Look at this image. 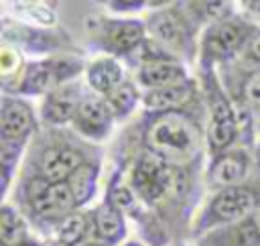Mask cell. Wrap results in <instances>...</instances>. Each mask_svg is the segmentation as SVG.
Segmentation results:
<instances>
[{
    "label": "cell",
    "mask_w": 260,
    "mask_h": 246,
    "mask_svg": "<svg viewBox=\"0 0 260 246\" xmlns=\"http://www.w3.org/2000/svg\"><path fill=\"white\" fill-rule=\"evenodd\" d=\"M183 185H185L183 173L179 169L169 167L154 152L142 155L132 171V187L146 201H156L169 189L179 191V187L183 189Z\"/></svg>",
    "instance_id": "6da1fadb"
},
{
    "label": "cell",
    "mask_w": 260,
    "mask_h": 246,
    "mask_svg": "<svg viewBox=\"0 0 260 246\" xmlns=\"http://www.w3.org/2000/svg\"><path fill=\"white\" fill-rule=\"evenodd\" d=\"M195 138L197 134L193 124L177 112L158 116L148 128V142L156 155L183 157L195 146Z\"/></svg>",
    "instance_id": "7a4b0ae2"
},
{
    "label": "cell",
    "mask_w": 260,
    "mask_h": 246,
    "mask_svg": "<svg viewBox=\"0 0 260 246\" xmlns=\"http://www.w3.org/2000/svg\"><path fill=\"white\" fill-rule=\"evenodd\" d=\"M28 199H30L32 209L41 216L65 213L75 205L71 187L65 181L51 183L47 179H35L28 187Z\"/></svg>",
    "instance_id": "3957f363"
},
{
    "label": "cell",
    "mask_w": 260,
    "mask_h": 246,
    "mask_svg": "<svg viewBox=\"0 0 260 246\" xmlns=\"http://www.w3.org/2000/svg\"><path fill=\"white\" fill-rule=\"evenodd\" d=\"M254 205H256V195L250 189L240 185L225 187L213 197L209 216L213 218L211 222H230L246 216L248 211H252Z\"/></svg>",
    "instance_id": "277c9868"
},
{
    "label": "cell",
    "mask_w": 260,
    "mask_h": 246,
    "mask_svg": "<svg viewBox=\"0 0 260 246\" xmlns=\"http://www.w3.org/2000/svg\"><path fill=\"white\" fill-rule=\"evenodd\" d=\"M246 28L238 22H217L205 35V55L215 59L232 57L244 43Z\"/></svg>",
    "instance_id": "5b68a950"
},
{
    "label": "cell",
    "mask_w": 260,
    "mask_h": 246,
    "mask_svg": "<svg viewBox=\"0 0 260 246\" xmlns=\"http://www.w3.org/2000/svg\"><path fill=\"white\" fill-rule=\"evenodd\" d=\"M81 165H83V157L79 150L67 146L49 148L43 155V163H41L43 179L51 183H61L65 177H71Z\"/></svg>",
    "instance_id": "8992f818"
},
{
    "label": "cell",
    "mask_w": 260,
    "mask_h": 246,
    "mask_svg": "<svg viewBox=\"0 0 260 246\" xmlns=\"http://www.w3.org/2000/svg\"><path fill=\"white\" fill-rule=\"evenodd\" d=\"M112 120V110L108 108L106 102L98 100V98H85L75 114V126L93 138H100L106 134L108 126Z\"/></svg>",
    "instance_id": "52a82bcc"
},
{
    "label": "cell",
    "mask_w": 260,
    "mask_h": 246,
    "mask_svg": "<svg viewBox=\"0 0 260 246\" xmlns=\"http://www.w3.org/2000/svg\"><path fill=\"white\" fill-rule=\"evenodd\" d=\"M236 132H238V122H236V114L230 102L223 98H217L211 108L209 144L213 148H223L236 138Z\"/></svg>",
    "instance_id": "ba28073f"
},
{
    "label": "cell",
    "mask_w": 260,
    "mask_h": 246,
    "mask_svg": "<svg viewBox=\"0 0 260 246\" xmlns=\"http://www.w3.org/2000/svg\"><path fill=\"white\" fill-rule=\"evenodd\" d=\"M30 128H32V114H30L28 106L18 100L6 98L4 106H2V122H0L4 142L22 138Z\"/></svg>",
    "instance_id": "9c48e42d"
},
{
    "label": "cell",
    "mask_w": 260,
    "mask_h": 246,
    "mask_svg": "<svg viewBox=\"0 0 260 246\" xmlns=\"http://www.w3.org/2000/svg\"><path fill=\"white\" fill-rule=\"evenodd\" d=\"M248 173V159L244 152H228L211 167V181L219 187H236Z\"/></svg>",
    "instance_id": "30bf717a"
},
{
    "label": "cell",
    "mask_w": 260,
    "mask_h": 246,
    "mask_svg": "<svg viewBox=\"0 0 260 246\" xmlns=\"http://www.w3.org/2000/svg\"><path fill=\"white\" fill-rule=\"evenodd\" d=\"M140 81L154 89L183 81V67L167 59H150L140 67Z\"/></svg>",
    "instance_id": "8fae6325"
},
{
    "label": "cell",
    "mask_w": 260,
    "mask_h": 246,
    "mask_svg": "<svg viewBox=\"0 0 260 246\" xmlns=\"http://www.w3.org/2000/svg\"><path fill=\"white\" fill-rule=\"evenodd\" d=\"M148 30L152 33V37L158 43H165V45L179 47L185 41V26H183L181 18L171 10L152 14L148 20Z\"/></svg>",
    "instance_id": "7c38bea8"
},
{
    "label": "cell",
    "mask_w": 260,
    "mask_h": 246,
    "mask_svg": "<svg viewBox=\"0 0 260 246\" xmlns=\"http://www.w3.org/2000/svg\"><path fill=\"white\" fill-rule=\"evenodd\" d=\"M142 35L144 28L138 20H118V22H110V26L106 28V43L112 51L126 53L136 45H140Z\"/></svg>",
    "instance_id": "4fadbf2b"
},
{
    "label": "cell",
    "mask_w": 260,
    "mask_h": 246,
    "mask_svg": "<svg viewBox=\"0 0 260 246\" xmlns=\"http://www.w3.org/2000/svg\"><path fill=\"white\" fill-rule=\"evenodd\" d=\"M81 102H77V96L73 89L65 87V89H55L47 102H45V108H43V116L53 122V124H63L65 120H69L71 116L75 118L77 114V108H79Z\"/></svg>",
    "instance_id": "5bb4252c"
},
{
    "label": "cell",
    "mask_w": 260,
    "mask_h": 246,
    "mask_svg": "<svg viewBox=\"0 0 260 246\" xmlns=\"http://www.w3.org/2000/svg\"><path fill=\"white\" fill-rule=\"evenodd\" d=\"M87 79L93 89L108 96L118 85H122V69L114 59H100L89 65Z\"/></svg>",
    "instance_id": "9a60e30c"
},
{
    "label": "cell",
    "mask_w": 260,
    "mask_h": 246,
    "mask_svg": "<svg viewBox=\"0 0 260 246\" xmlns=\"http://www.w3.org/2000/svg\"><path fill=\"white\" fill-rule=\"evenodd\" d=\"M189 98H191V87H189V83L181 81V83H175V85L152 89L150 94H146L144 102L152 110H167L169 112V110H175V108L187 104Z\"/></svg>",
    "instance_id": "2e32d148"
},
{
    "label": "cell",
    "mask_w": 260,
    "mask_h": 246,
    "mask_svg": "<svg viewBox=\"0 0 260 246\" xmlns=\"http://www.w3.org/2000/svg\"><path fill=\"white\" fill-rule=\"evenodd\" d=\"M95 234L112 244V242H118L124 234V222H122V216L118 211V207L114 205H102L98 211H95Z\"/></svg>",
    "instance_id": "e0dca14e"
},
{
    "label": "cell",
    "mask_w": 260,
    "mask_h": 246,
    "mask_svg": "<svg viewBox=\"0 0 260 246\" xmlns=\"http://www.w3.org/2000/svg\"><path fill=\"white\" fill-rule=\"evenodd\" d=\"M95 185V169L89 165H81L71 177H69V187L75 197V203H81L91 197Z\"/></svg>",
    "instance_id": "ac0fdd59"
},
{
    "label": "cell",
    "mask_w": 260,
    "mask_h": 246,
    "mask_svg": "<svg viewBox=\"0 0 260 246\" xmlns=\"http://www.w3.org/2000/svg\"><path fill=\"white\" fill-rule=\"evenodd\" d=\"M87 232V220L85 216H79V213H73L69 218H65L61 224H59V230H57V240L63 244V246H73L77 244Z\"/></svg>",
    "instance_id": "d6986e66"
},
{
    "label": "cell",
    "mask_w": 260,
    "mask_h": 246,
    "mask_svg": "<svg viewBox=\"0 0 260 246\" xmlns=\"http://www.w3.org/2000/svg\"><path fill=\"white\" fill-rule=\"evenodd\" d=\"M57 71L51 69V65H45V63H37L32 65L26 73H24V79L20 83V89L22 91H32V94H39L43 89H47V85L51 83L53 75Z\"/></svg>",
    "instance_id": "ffe728a7"
},
{
    "label": "cell",
    "mask_w": 260,
    "mask_h": 246,
    "mask_svg": "<svg viewBox=\"0 0 260 246\" xmlns=\"http://www.w3.org/2000/svg\"><path fill=\"white\" fill-rule=\"evenodd\" d=\"M134 102H136V91L130 83H122L106 96V104H108V108L112 110L114 116L128 114L134 108Z\"/></svg>",
    "instance_id": "44dd1931"
},
{
    "label": "cell",
    "mask_w": 260,
    "mask_h": 246,
    "mask_svg": "<svg viewBox=\"0 0 260 246\" xmlns=\"http://www.w3.org/2000/svg\"><path fill=\"white\" fill-rule=\"evenodd\" d=\"M24 234V226L20 222V218L16 216V211H12L10 207H2L0 211V236L4 244H16ZM18 246V244H16Z\"/></svg>",
    "instance_id": "7402d4cb"
},
{
    "label": "cell",
    "mask_w": 260,
    "mask_h": 246,
    "mask_svg": "<svg viewBox=\"0 0 260 246\" xmlns=\"http://www.w3.org/2000/svg\"><path fill=\"white\" fill-rule=\"evenodd\" d=\"M18 65H20L18 53L12 51V49H8V47H4L2 53H0V69H2V73L4 75H10V73H14L18 69Z\"/></svg>",
    "instance_id": "603a6c76"
},
{
    "label": "cell",
    "mask_w": 260,
    "mask_h": 246,
    "mask_svg": "<svg viewBox=\"0 0 260 246\" xmlns=\"http://www.w3.org/2000/svg\"><path fill=\"white\" fill-rule=\"evenodd\" d=\"M201 6H205L203 12L209 18H215V20H219V18H223V16L230 14V4H225V2H205Z\"/></svg>",
    "instance_id": "cb8c5ba5"
},
{
    "label": "cell",
    "mask_w": 260,
    "mask_h": 246,
    "mask_svg": "<svg viewBox=\"0 0 260 246\" xmlns=\"http://www.w3.org/2000/svg\"><path fill=\"white\" fill-rule=\"evenodd\" d=\"M246 98L252 104H260V71L254 73L250 77V81L246 83Z\"/></svg>",
    "instance_id": "d4e9b609"
},
{
    "label": "cell",
    "mask_w": 260,
    "mask_h": 246,
    "mask_svg": "<svg viewBox=\"0 0 260 246\" xmlns=\"http://www.w3.org/2000/svg\"><path fill=\"white\" fill-rule=\"evenodd\" d=\"M132 207V197H130V191L124 189V187H116L114 189V207Z\"/></svg>",
    "instance_id": "484cf974"
},
{
    "label": "cell",
    "mask_w": 260,
    "mask_h": 246,
    "mask_svg": "<svg viewBox=\"0 0 260 246\" xmlns=\"http://www.w3.org/2000/svg\"><path fill=\"white\" fill-rule=\"evenodd\" d=\"M248 53L252 59L260 61V35H256L252 41H250V47H248Z\"/></svg>",
    "instance_id": "4316f807"
},
{
    "label": "cell",
    "mask_w": 260,
    "mask_h": 246,
    "mask_svg": "<svg viewBox=\"0 0 260 246\" xmlns=\"http://www.w3.org/2000/svg\"><path fill=\"white\" fill-rule=\"evenodd\" d=\"M252 230H254V236H256V240H260V209L254 213V218H252Z\"/></svg>",
    "instance_id": "83f0119b"
},
{
    "label": "cell",
    "mask_w": 260,
    "mask_h": 246,
    "mask_svg": "<svg viewBox=\"0 0 260 246\" xmlns=\"http://www.w3.org/2000/svg\"><path fill=\"white\" fill-rule=\"evenodd\" d=\"M18 246H39V244H35V242H20Z\"/></svg>",
    "instance_id": "f1b7e54d"
},
{
    "label": "cell",
    "mask_w": 260,
    "mask_h": 246,
    "mask_svg": "<svg viewBox=\"0 0 260 246\" xmlns=\"http://www.w3.org/2000/svg\"><path fill=\"white\" fill-rule=\"evenodd\" d=\"M254 6H256V10H258V14H260V2H254Z\"/></svg>",
    "instance_id": "f546056e"
},
{
    "label": "cell",
    "mask_w": 260,
    "mask_h": 246,
    "mask_svg": "<svg viewBox=\"0 0 260 246\" xmlns=\"http://www.w3.org/2000/svg\"><path fill=\"white\" fill-rule=\"evenodd\" d=\"M126 246H140V244H134V242H132V244H126Z\"/></svg>",
    "instance_id": "4dcf8cb0"
},
{
    "label": "cell",
    "mask_w": 260,
    "mask_h": 246,
    "mask_svg": "<svg viewBox=\"0 0 260 246\" xmlns=\"http://www.w3.org/2000/svg\"><path fill=\"white\" fill-rule=\"evenodd\" d=\"M87 246H102V244H87Z\"/></svg>",
    "instance_id": "1f68e13d"
},
{
    "label": "cell",
    "mask_w": 260,
    "mask_h": 246,
    "mask_svg": "<svg viewBox=\"0 0 260 246\" xmlns=\"http://www.w3.org/2000/svg\"><path fill=\"white\" fill-rule=\"evenodd\" d=\"M258 157H260V148H258Z\"/></svg>",
    "instance_id": "d6a6232c"
}]
</instances>
